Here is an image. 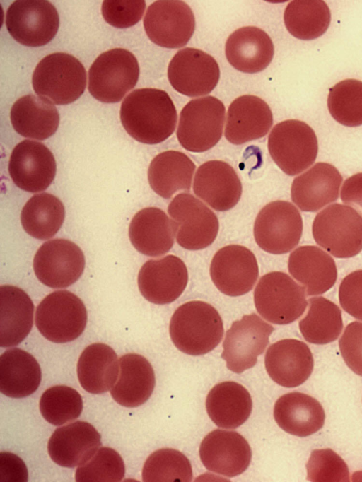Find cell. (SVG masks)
I'll return each instance as SVG.
<instances>
[{
    "label": "cell",
    "instance_id": "cell-1",
    "mask_svg": "<svg viewBox=\"0 0 362 482\" xmlns=\"http://www.w3.org/2000/svg\"><path fill=\"white\" fill-rule=\"evenodd\" d=\"M177 119L170 97L157 88L133 90L120 107V120L126 131L146 144H157L170 137L175 129Z\"/></svg>",
    "mask_w": 362,
    "mask_h": 482
},
{
    "label": "cell",
    "instance_id": "cell-2",
    "mask_svg": "<svg viewBox=\"0 0 362 482\" xmlns=\"http://www.w3.org/2000/svg\"><path fill=\"white\" fill-rule=\"evenodd\" d=\"M218 311L210 304L192 300L179 306L171 317L169 333L175 347L190 355L206 354L215 348L223 335Z\"/></svg>",
    "mask_w": 362,
    "mask_h": 482
},
{
    "label": "cell",
    "instance_id": "cell-3",
    "mask_svg": "<svg viewBox=\"0 0 362 482\" xmlns=\"http://www.w3.org/2000/svg\"><path fill=\"white\" fill-rule=\"evenodd\" d=\"M35 92L56 105H67L83 93L86 72L74 56L56 52L44 57L36 66L32 77Z\"/></svg>",
    "mask_w": 362,
    "mask_h": 482
},
{
    "label": "cell",
    "instance_id": "cell-4",
    "mask_svg": "<svg viewBox=\"0 0 362 482\" xmlns=\"http://www.w3.org/2000/svg\"><path fill=\"white\" fill-rule=\"evenodd\" d=\"M316 243L337 258H349L362 250V217L351 207L332 204L313 223Z\"/></svg>",
    "mask_w": 362,
    "mask_h": 482
},
{
    "label": "cell",
    "instance_id": "cell-5",
    "mask_svg": "<svg viewBox=\"0 0 362 482\" xmlns=\"http://www.w3.org/2000/svg\"><path fill=\"white\" fill-rule=\"evenodd\" d=\"M139 66L129 51L115 48L100 54L88 71V90L96 100L119 102L136 84Z\"/></svg>",
    "mask_w": 362,
    "mask_h": 482
},
{
    "label": "cell",
    "instance_id": "cell-6",
    "mask_svg": "<svg viewBox=\"0 0 362 482\" xmlns=\"http://www.w3.org/2000/svg\"><path fill=\"white\" fill-rule=\"evenodd\" d=\"M254 302L259 314L276 324L294 322L308 306L303 286L281 271H272L260 278L254 291Z\"/></svg>",
    "mask_w": 362,
    "mask_h": 482
},
{
    "label": "cell",
    "instance_id": "cell-7",
    "mask_svg": "<svg viewBox=\"0 0 362 482\" xmlns=\"http://www.w3.org/2000/svg\"><path fill=\"white\" fill-rule=\"evenodd\" d=\"M269 154L286 175H298L313 163L318 142L314 130L305 122L287 119L276 124L268 137Z\"/></svg>",
    "mask_w": 362,
    "mask_h": 482
},
{
    "label": "cell",
    "instance_id": "cell-8",
    "mask_svg": "<svg viewBox=\"0 0 362 482\" xmlns=\"http://www.w3.org/2000/svg\"><path fill=\"white\" fill-rule=\"evenodd\" d=\"M87 323L83 301L74 293L57 290L47 295L35 311V325L47 340L63 343L79 337Z\"/></svg>",
    "mask_w": 362,
    "mask_h": 482
},
{
    "label": "cell",
    "instance_id": "cell-9",
    "mask_svg": "<svg viewBox=\"0 0 362 482\" xmlns=\"http://www.w3.org/2000/svg\"><path fill=\"white\" fill-rule=\"evenodd\" d=\"M225 106L218 98L206 96L189 101L181 110L177 138L187 151L204 152L221 139Z\"/></svg>",
    "mask_w": 362,
    "mask_h": 482
},
{
    "label": "cell",
    "instance_id": "cell-10",
    "mask_svg": "<svg viewBox=\"0 0 362 482\" xmlns=\"http://www.w3.org/2000/svg\"><path fill=\"white\" fill-rule=\"evenodd\" d=\"M168 213L176 241L182 247L202 249L215 240L219 228L216 214L191 194L176 195L168 205Z\"/></svg>",
    "mask_w": 362,
    "mask_h": 482
},
{
    "label": "cell",
    "instance_id": "cell-11",
    "mask_svg": "<svg viewBox=\"0 0 362 482\" xmlns=\"http://www.w3.org/2000/svg\"><path fill=\"white\" fill-rule=\"evenodd\" d=\"M253 231L255 240L262 249L274 254H286L300 242L302 217L291 202L272 201L257 214Z\"/></svg>",
    "mask_w": 362,
    "mask_h": 482
},
{
    "label": "cell",
    "instance_id": "cell-12",
    "mask_svg": "<svg viewBox=\"0 0 362 482\" xmlns=\"http://www.w3.org/2000/svg\"><path fill=\"white\" fill-rule=\"evenodd\" d=\"M6 28L18 42L28 47H40L56 35L59 17L56 8L46 0H17L8 7Z\"/></svg>",
    "mask_w": 362,
    "mask_h": 482
},
{
    "label": "cell",
    "instance_id": "cell-13",
    "mask_svg": "<svg viewBox=\"0 0 362 482\" xmlns=\"http://www.w3.org/2000/svg\"><path fill=\"white\" fill-rule=\"evenodd\" d=\"M274 327L255 313L245 315L226 331L221 358L228 369L241 373L252 368L269 342Z\"/></svg>",
    "mask_w": 362,
    "mask_h": 482
},
{
    "label": "cell",
    "instance_id": "cell-14",
    "mask_svg": "<svg viewBox=\"0 0 362 482\" xmlns=\"http://www.w3.org/2000/svg\"><path fill=\"white\" fill-rule=\"evenodd\" d=\"M144 27L156 45L168 49L185 46L195 29V18L190 7L180 0H159L146 11Z\"/></svg>",
    "mask_w": 362,
    "mask_h": 482
},
{
    "label": "cell",
    "instance_id": "cell-15",
    "mask_svg": "<svg viewBox=\"0 0 362 482\" xmlns=\"http://www.w3.org/2000/svg\"><path fill=\"white\" fill-rule=\"evenodd\" d=\"M85 257L81 248L66 239L44 242L33 259V269L38 280L52 288H66L82 275Z\"/></svg>",
    "mask_w": 362,
    "mask_h": 482
},
{
    "label": "cell",
    "instance_id": "cell-16",
    "mask_svg": "<svg viewBox=\"0 0 362 482\" xmlns=\"http://www.w3.org/2000/svg\"><path fill=\"white\" fill-rule=\"evenodd\" d=\"M168 78L172 87L188 97L210 93L220 78L218 63L205 52L186 47L179 50L170 60Z\"/></svg>",
    "mask_w": 362,
    "mask_h": 482
},
{
    "label": "cell",
    "instance_id": "cell-17",
    "mask_svg": "<svg viewBox=\"0 0 362 482\" xmlns=\"http://www.w3.org/2000/svg\"><path fill=\"white\" fill-rule=\"evenodd\" d=\"M210 275L221 293L235 297L252 289L259 277V268L252 251L242 245H230L214 254L210 265Z\"/></svg>",
    "mask_w": 362,
    "mask_h": 482
},
{
    "label": "cell",
    "instance_id": "cell-18",
    "mask_svg": "<svg viewBox=\"0 0 362 482\" xmlns=\"http://www.w3.org/2000/svg\"><path fill=\"white\" fill-rule=\"evenodd\" d=\"M56 162L50 150L43 143L23 140L13 149L8 172L20 189L35 193L45 190L56 174Z\"/></svg>",
    "mask_w": 362,
    "mask_h": 482
},
{
    "label": "cell",
    "instance_id": "cell-19",
    "mask_svg": "<svg viewBox=\"0 0 362 482\" xmlns=\"http://www.w3.org/2000/svg\"><path fill=\"white\" fill-rule=\"evenodd\" d=\"M187 282L188 271L185 263L172 254L145 262L137 278L141 294L156 305L175 301L183 293Z\"/></svg>",
    "mask_w": 362,
    "mask_h": 482
},
{
    "label": "cell",
    "instance_id": "cell-20",
    "mask_svg": "<svg viewBox=\"0 0 362 482\" xmlns=\"http://www.w3.org/2000/svg\"><path fill=\"white\" fill-rule=\"evenodd\" d=\"M199 457L206 469L234 477L247 469L252 452L247 440L238 432L216 429L202 441Z\"/></svg>",
    "mask_w": 362,
    "mask_h": 482
},
{
    "label": "cell",
    "instance_id": "cell-21",
    "mask_svg": "<svg viewBox=\"0 0 362 482\" xmlns=\"http://www.w3.org/2000/svg\"><path fill=\"white\" fill-rule=\"evenodd\" d=\"M266 370L280 386H300L310 376L314 360L308 346L299 340L285 339L272 344L264 357Z\"/></svg>",
    "mask_w": 362,
    "mask_h": 482
},
{
    "label": "cell",
    "instance_id": "cell-22",
    "mask_svg": "<svg viewBox=\"0 0 362 482\" xmlns=\"http://www.w3.org/2000/svg\"><path fill=\"white\" fill-rule=\"evenodd\" d=\"M194 193L212 208L226 211L233 208L242 194V184L235 170L222 160H209L197 169Z\"/></svg>",
    "mask_w": 362,
    "mask_h": 482
},
{
    "label": "cell",
    "instance_id": "cell-23",
    "mask_svg": "<svg viewBox=\"0 0 362 482\" xmlns=\"http://www.w3.org/2000/svg\"><path fill=\"white\" fill-rule=\"evenodd\" d=\"M100 439L91 424L78 421L57 428L48 441L47 451L58 465L74 468L91 458L101 445Z\"/></svg>",
    "mask_w": 362,
    "mask_h": 482
},
{
    "label": "cell",
    "instance_id": "cell-24",
    "mask_svg": "<svg viewBox=\"0 0 362 482\" xmlns=\"http://www.w3.org/2000/svg\"><path fill=\"white\" fill-rule=\"evenodd\" d=\"M343 177L327 163H317L291 184L293 202L303 211L315 212L337 200Z\"/></svg>",
    "mask_w": 362,
    "mask_h": 482
},
{
    "label": "cell",
    "instance_id": "cell-25",
    "mask_svg": "<svg viewBox=\"0 0 362 482\" xmlns=\"http://www.w3.org/2000/svg\"><path fill=\"white\" fill-rule=\"evenodd\" d=\"M272 124V112L264 100L255 95H242L228 107L225 137L233 144H243L264 136Z\"/></svg>",
    "mask_w": 362,
    "mask_h": 482
},
{
    "label": "cell",
    "instance_id": "cell-26",
    "mask_svg": "<svg viewBox=\"0 0 362 482\" xmlns=\"http://www.w3.org/2000/svg\"><path fill=\"white\" fill-rule=\"evenodd\" d=\"M290 274L304 288L306 295H317L329 290L337 278L333 258L314 245L300 246L288 257Z\"/></svg>",
    "mask_w": 362,
    "mask_h": 482
},
{
    "label": "cell",
    "instance_id": "cell-27",
    "mask_svg": "<svg viewBox=\"0 0 362 482\" xmlns=\"http://www.w3.org/2000/svg\"><path fill=\"white\" fill-rule=\"evenodd\" d=\"M274 48L270 37L255 26L237 29L228 37L226 57L235 69L248 74L265 69L274 57Z\"/></svg>",
    "mask_w": 362,
    "mask_h": 482
},
{
    "label": "cell",
    "instance_id": "cell-28",
    "mask_svg": "<svg viewBox=\"0 0 362 482\" xmlns=\"http://www.w3.org/2000/svg\"><path fill=\"white\" fill-rule=\"evenodd\" d=\"M274 418L285 432L298 437H307L320 430L325 413L320 403L306 394H285L276 401Z\"/></svg>",
    "mask_w": 362,
    "mask_h": 482
},
{
    "label": "cell",
    "instance_id": "cell-29",
    "mask_svg": "<svg viewBox=\"0 0 362 482\" xmlns=\"http://www.w3.org/2000/svg\"><path fill=\"white\" fill-rule=\"evenodd\" d=\"M117 382L110 389L113 399L125 407H137L151 396L156 384L153 369L148 360L136 353H127L119 360Z\"/></svg>",
    "mask_w": 362,
    "mask_h": 482
},
{
    "label": "cell",
    "instance_id": "cell-30",
    "mask_svg": "<svg viewBox=\"0 0 362 482\" xmlns=\"http://www.w3.org/2000/svg\"><path fill=\"white\" fill-rule=\"evenodd\" d=\"M129 237L139 252L148 257H158L172 248L175 235L166 213L160 208L147 207L132 218Z\"/></svg>",
    "mask_w": 362,
    "mask_h": 482
},
{
    "label": "cell",
    "instance_id": "cell-31",
    "mask_svg": "<svg viewBox=\"0 0 362 482\" xmlns=\"http://www.w3.org/2000/svg\"><path fill=\"white\" fill-rule=\"evenodd\" d=\"M34 305L28 295L18 287L0 286V344L11 347L19 344L30 333L33 324Z\"/></svg>",
    "mask_w": 362,
    "mask_h": 482
},
{
    "label": "cell",
    "instance_id": "cell-32",
    "mask_svg": "<svg viewBox=\"0 0 362 482\" xmlns=\"http://www.w3.org/2000/svg\"><path fill=\"white\" fill-rule=\"evenodd\" d=\"M10 118L18 134L37 140L52 136L59 124V114L52 102L33 94L24 95L14 102Z\"/></svg>",
    "mask_w": 362,
    "mask_h": 482
},
{
    "label": "cell",
    "instance_id": "cell-33",
    "mask_svg": "<svg viewBox=\"0 0 362 482\" xmlns=\"http://www.w3.org/2000/svg\"><path fill=\"white\" fill-rule=\"evenodd\" d=\"M252 401L249 392L240 384L226 381L216 384L209 392L206 408L218 427L234 429L249 418Z\"/></svg>",
    "mask_w": 362,
    "mask_h": 482
},
{
    "label": "cell",
    "instance_id": "cell-34",
    "mask_svg": "<svg viewBox=\"0 0 362 482\" xmlns=\"http://www.w3.org/2000/svg\"><path fill=\"white\" fill-rule=\"evenodd\" d=\"M119 364L115 351L108 345L95 343L81 353L77 363L81 386L90 394L110 390L118 378Z\"/></svg>",
    "mask_w": 362,
    "mask_h": 482
},
{
    "label": "cell",
    "instance_id": "cell-35",
    "mask_svg": "<svg viewBox=\"0 0 362 482\" xmlns=\"http://www.w3.org/2000/svg\"><path fill=\"white\" fill-rule=\"evenodd\" d=\"M42 378L37 360L18 348L4 351L0 357V391L11 398H23L34 393Z\"/></svg>",
    "mask_w": 362,
    "mask_h": 482
},
{
    "label": "cell",
    "instance_id": "cell-36",
    "mask_svg": "<svg viewBox=\"0 0 362 482\" xmlns=\"http://www.w3.org/2000/svg\"><path fill=\"white\" fill-rule=\"evenodd\" d=\"M195 165L184 153L166 151L151 162L148 180L152 189L164 199H170L177 191L189 190Z\"/></svg>",
    "mask_w": 362,
    "mask_h": 482
},
{
    "label": "cell",
    "instance_id": "cell-37",
    "mask_svg": "<svg viewBox=\"0 0 362 482\" xmlns=\"http://www.w3.org/2000/svg\"><path fill=\"white\" fill-rule=\"evenodd\" d=\"M64 217V207L59 198L49 193H41L33 195L24 205L21 222L28 235L44 240L59 231Z\"/></svg>",
    "mask_w": 362,
    "mask_h": 482
},
{
    "label": "cell",
    "instance_id": "cell-38",
    "mask_svg": "<svg viewBox=\"0 0 362 482\" xmlns=\"http://www.w3.org/2000/svg\"><path fill=\"white\" fill-rule=\"evenodd\" d=\"M307 315L299 322L303 338L314 344H327L338 339L342 329L341 310L324 297L308 300Z\"/></svg>",
    "mask_w": 362,
    "mask_h": 482
},
{
    "label": "cell",
    "instance_id": "cell-39",
    "mask_svg": "<svg viewBox=\"0 0 362 482\" xmlns=\"http://www.w3.org/2000/svg\"><path fill=\"white\" fill-rule=\"evenodd\" d=\"M284 20L287 30L303 40L322 35L331 22V13L322 0H294L286 6Z\"/></svg>",
    "mask_w": 362,
    "mask_h": 482
},
{
    "label": "cell",
    "instance_id": "cell-40",
    "mask_svg": "<svg viewBox=\"0 0 362 482\" xmlns=\"http://www.w3.org/2000/svg\"><path fill=\"white\" fill-rule=\"evenodd\" d=\"M192 476V465L187 457L171 448L153 452L142 469L144 482H189Z\"/></svg>",
    "mask_w": 362,
    "mask_h": 482
},
{
    "label": "cell",
    "instance_id": "cell-41",
    "mask_svg": "<svg viewBox=\"0 0 362 482\" xmlns=\"http://www.w3.org/2000/svg\"><path fill=\"white\" fill-rule=\"evenodd\" d=\"M327 107L339 124L350 127L362 125V81L349 78L335 84L329 89Z\"/></svg>",
    "mask_w": 362,
    "mask_h": 482
},
{
    "label": "cell",
    "instance_id": "cell-42",
    "mask_svg": "<svg viewBox=\"0 0 362 482\" xmlns=\"http://www.w3.org/2000/svg\"><path fill=\"white\" fill-rule=\"evenodd\" d=\"M39 408L47 422L61 425L79 417L83 410V400L74 388L56 385L44 392Z\"/></svg>",
    "mask_w": 362,
    "mask_h": 482
},
{
    "label": "cell",
    "instance_id": "cell-43",
    "mask_svg": "<svg viewBox=\"0 0 362 482\" xmlns=\"http://www.w3.org/2000/svg\"><path fill=\"white\" fill-rule=\"evenodd\" d=\"M125 474L123 459L111 447H102L75 474L77 482H119Z\"/></svg>",
    "mask_w": 362,
    "mask_h": 482
},
{
    "label": "cell",
    "instance_id": "cell-44",
    "mask_svg": "<svg viewBox=\"0 0 362 482\" xmlns=\"http://www.w3.org/2000/svg\"><path fill=\"white\" fill-rule=\"evenodd\" d=\"M307 478L313 482H348V466L331 449H314L306 464Z\"/></svg>",
    "mask_w": 362,
    "mask_h": 482
},
{
    "label": "cell",
    "instance_id": "cell-45",
    "mask_svg": "<svg viewBox=\"0 0 362 482\" xmlns=\"http://www.w3.org/2000/svg\"><path fill=\"white\" fill-rule=\"evenodd\" d=\"M144 0H105L102 4V15L112 26L125 28L137 23L144 14Z\"/></svg>",
    "mask_w": 362,
    "mask_h": 482
},
{
    "label": "cell",
    "instance_id": "cell-46",
    "mask_svg": "<svg viewBox=\"0 0 362 482\" xmlns=\"http://www.w3.org/2000/svg\"><path fill=\"white\" fill-rule=\"evenodd\" d=\"M339 346L346 365L362 376V322H353L346 327Z\"/></svg>",
    "mask_w": 362,
    "mask_h": 482
},
{
    "label": "cell",
    "instance_id": "cell-47",
    "mask_svg": "<svg viewBox=\"0 0 362 482\" xmlns=\"http://www.w3.org/2000/svg\"><path fill=\"white\" fill-rule=\"evenodd\" d=\"M339 300L345 312L362 320V269L354 271L343 278L339 288Z\"/></svg>",
    "mask_w": 362,
    "mask_h": 482
},
{
    "label": "cell",
    "instance_id": "cell-48",
    "mask_svg": "<svg viewBox=\"0 0 362 482\" xmlns=\"http://www.w3.org/2000/svg\"><path fill=\"white\" fill-rule=\"evenodd\" d=\"M28 479L27 467L17 455L8 452L0 453V481L1 482H26Z\"/></svg>",
    "mask_w": 362,
    "mask_h": 482
},
{
    "label": "cell",
    "instance_id": "cell-49",
    "mask_svg": "<svg viewBox=\"0 0 362 482\" xmlns=\"http://www.w3.org/2000/svg\"><path fill=\"white\" fill-rule=\"evenodd\" d=\"M341 199L362 217V172L347 178L341 187Z\"/></svg>",
    "mask_w": 362,
    "mask_h": 482
}]
</instances>
